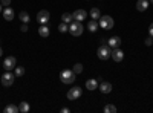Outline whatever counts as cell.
Here are the masks:
<instances>
[{"instance_id": "obj_1", "label": "cell", "mask_w": 153, "mask_h": 113, "mask_svg": "<svg viewBox=\"0 0 153 113\" xmlns=\"http://www.w3.org/2000/svg\"><path fill=\"white\" fill-rule=\"evenodd\" d=\"M76 78V73L74 70H69V69H65V70H61L60 72V80L61 83H65V84H72Z\"/></svg>"}, {"instance_id": "obj_2", "label": "cell", "mask_w": 153, "mask_h": 113, "mask_svg": "<svg viewBox=\"0 0 153 113\" xmlns=\"http://www.w3.org/2000/svg\"><path fill=\"white\" fill-rule=\"evenodd\" d=\"M98 24L103 29H106V31H109V29H112L113 28V24H115V21H113V18L110 17V16H101L100 17V21H98Z\"/></svg>"}, {"instance_id": "obj_3", "label": "cell", "mask_w": 153, "mask_h": 113, "mask_svg": "<svg viewBox=\"0 0 153 113\" xmlns=\"http://www.w3.org/2000/svg\"><path fill=\"white\" fill-rule=\"evenodd\" d=\"M110 54H112V49L107 46V43H106V44H101V46L98 47V51H97V55H98L100 60H107V58H110Z\"/></svg>"}, {"instance_id": "obj_4", "label": "cell", "mask_w": 153, "mask_h": 113, "mask_svg": "<svg viewBox=\"0 0 153 113\" xmlns=\"http://www.w3.org/2000/svg\"><path fill=\"white\" fill-rule=\"evenodd\" d=\"M83 31H84V28H83L81 21H76V20H74V21L71 23V26H69V32H71L74 37H78V35H81V34H83Z\"/></svg>"}, {"instance_id": "obj_5", "label": "cell", "mask_w": 153, "mask_h": 113, "mask_svg": "<svg viewBox=\"0 0 153 113\" xmlns=\"http://www.w3.org/2000/svg\"><path fill=\"white\" fill-rule=\"evenodd\" d=\"M14 80H16V75L11 73V70H6L3 73V77H2V84L5 87H11L12 84H14Z\"/></svg>"}, {"instance_id": "obj_6", "label": "cell", "mask_w": 153, "mask_h": 113, "mask_svg": "<svg viewBox=\"0 0 153 113\" xmlns=\"http://www.w3.org/2000/svg\"><path fill=\"white\" fill-rule=\"evenodd\" d=\"M83 90L81 87H72L71 90H68V99H71V101H75V99H78L81 96Z\"/></svg>"}, {"instance_id": "obj_7", "label": "cell", "mask_w": 153, "mask_h": 113, "mask_svg": "<svg viewBox=\"0 0 153 113\" xmlns=\"http://www.w3.org/2000/svg\"><path fill=\"white\" fill-rule=\"evenodd\" d=\"M49 18H51V16H49V12H48L46 9L40 11V12L37 14V21L40 23V24H46V23L49 21Z\"/></svg>"}, {"instance_id": "obj_8", "label": "cell", "mask_w": 153, "mask_h": 113, "mask_svg": "<svg viewBox=\"0 0 153 113\" xmlns=\"http://www.w3.org/2000/svg\"><path fill=\"white\" fill-rule=\"evenodd\" d=\"M110 57L113 58V61L121 63V61H123V58H124V52L121 51L120 47H115V49H112V54H110Z\"/></svg>"}, {"instance_id": "obj_9", "label": "cell", "mask_w": 153, "mask_h": 113, "mask_svg": "<svg viewBox=\"0 0 153 113\" xmlns=\"http://www.w3.org/2000/svg\"><path fill=\"white\" fill-rule=\"evenodd\" d=\"M16 64H17L16 57H6L5 58V63H3V67L6 70H12V69H16Z\"/></svg>"}, {"instance_id": "obj_10", "label": "cell", "mask_w": 153, "mask_h": 113, "mask_svg": "<svg viewBox=\"0 0 153 113\" xmlns=\"http://www.w3.org/2000/svg\"><path fill=\"white\" fill-rule=\"evenodd\" d=\"M72 17H74V20H76V21H83V20L87 17V12H86L84 9H76L74 14H72Z\"/></svg>"}, {"instance_id": "obj_11", "label": "cell", "mask_w": 153, "mask_h": 113, "mask_svg": "<svg viewBox=\"0 0 153 113\" xmlns=\"http://www.w3.org/2000/svg\"><path fill=\"white\" fill-rule=\"evenodd\" d=\"M107 46H109L110 49L120 47V46H121V38H120V37H112V38L107 40Z\"/></svg>"}, {"instance_id": "obj_12", "label": "cell", "mask_w": 153, "mask_h": 113, "mask_svg": "<svg viewBox=\"0 0 153 113\" xmlns=\"http://www.w3.org/2000/svg\"><path fill=\"white\" fill-rule=\"evenodd\" d=\"M14 11H12V8H9V6H6L5 9H3V18L6 20V21H11L12 18H14Z\"/></svg>"}, {"instance_id": "obj_13", "label": "cell", "mask_w": 153, "mask_h": 113, "mask_svg": "<svg viewBox=\"0 0 153 113\" xmlns=\"http://www.w3.org/2000/svg\"><path fill=\"white\" fill-rule=\"evenodd\" d=\"M98 81L97 80H94V78H91V80H87L86 81V87H87V90H97L98 89Z\"/></svg>"}, {"instance_id": "obj_14", "label": "cell", "mask_w": 153, "mask_h": 113, "mask_svg": "<svg viewBox=\"0 0 153 113\" xmlns=\"http://www.w3.org/2000/svg\"><path fill=\"white\" fill-rule=\"evenodd\" d=\"M100 90L103 92V93H110V90H112V84L109 83V81H103L100 84Z\"/></svg>"}, {"instance_id": "obj_15", "label": "cell", "mask_w": 153, "mask_h": 113, "mask_svg": "<svg viewBox=\"0 0 153 113\" xmlns=\"http://www.w3.org/2000/svg\"><path fill=\"white\" fill-rule=\"evenodd\" d=\"M149 0H138V3H136V9L138 11H141V12H144L147 8H149Z\"/></svg>"}, {"instance_id": "obj_16", "label": "cell", "mask_w": 153, "mask_h": 113, "mask_svg": "<svg viewBox=\"0 0 153 113\" xmlns=\"http://www.w3.org/2000/svg\"><path fill=\"white\" fill-rule=\"evenodd\" d=\"M38 34H40V37H43V38H48L49 34H51V31H49V28L46 26V24H42L40 29H38Z\"/></svg>"}, {"instance_id": "obj_17", "label": "cell", "mask_w": 153, "mask_h": 113, "mask_svg": "<svg viewBox=\"0 0 153 113\" xmlns=\"http://www.w3.org/2000/svg\"><path fill=\"white\" fill-rule=\"evenodd\" d=\"M91 17H92V20H100L101 12H100L98 8H92V9H91Z\"/></svg>"}, {"instance_id": "obj_18", "label": "cell", "mask_w": 153, "mask_h": 113, "mask_svg": "<svg viewBox=\"0 0 153 113\" xmlns=\"http://www.w3.org/2000/svg\"><path fill=\"white\" fill-rule=\"evenodd\" d=\"M19 112V107L16 104H8L5 107V113H17Z\"/></svg>"}, {"instance_id": "obj_19", "label": "cell", "mask_w": 153, "mask_h": 113, "mask_svg": "<svg viewBox=\"0 0 153 113\" xmlns=\"http://www.w3.org/2000/svg\"><path fill=\"white\" fill-rule=\"evenodd\" d=\"M98 26H100V24H98L97 20H91V21H89V24H87V28H89V31H91V32H95L98 29Z\"/></svg>"}, {"instance_id": "obj_20", "label": "cell", "mask_w": 153, "mask_h": 113, "mask_svg": "<svg viewBox=\"0 0 153 113\" xmlns=\"http://www.w3.org/2000/svg\"><path fill=\"white\" fill-rule=\"evenodd\" d=\"M19 18L23 21V23H29V14L26 11H22L20 14H19Z\"/></svg>"}, {"instance_id": "obj_21", "label": "cell", "mask_w": 153, "mask_h": 113, "mask_svg": "<svg viewBox=\"0 0 153 113\" xmlns=\"http://www.w3.org/2000/svg\"><path fill=\"white\" fill-rule=\"evenodd\" d=\"M29 109H31V107H29V104H28V103H25V101H23V103H20V106H19V112H22V113H28V112H29Z\"/></svg>"}, {"instance_id": "obj_22", "label": "cell", "mask_w": 153, "mask_h": 113, "mask_svg": "<svg viewBox=\"0 0 153 113\" xmlns=\"http://www.w3.org/2000/svg\"><path fill=\"white\" fill-rule=\"evenodd\" d=\"M61 20L65 21V23H72L74 21V17H72V14H69V12H65V14L61 16Z\"/></svg>"}, {"instance_id": "obj_23", "label": "cell", "mask_w": 153, "mask_h": 113, "mask_svg": "<svg viewBox=\"0 0 153 113\" xmlns=\"http://www.w3.org/2000/svg\"><path fill=\"white\" fill-rule=\"evenodd\" d=\"M115 112H117V107H115L113 104H107L104 107V113H115Z\"/></svg>"}, {"instance_id": "obj_24", "label": "cell", "mask_w": 153, "mask_h": 113, "mask_svg": "<svg viewBox=\"0 0 153 113\" xmlns=\"http://www.w3.org/2000/svg\"><path fill=\"white\" fill-rule=\"evenodd\" d=\"M72 70H74L76 75H78V73H81V72H83V64H80V63H76V64L72 67Z\"/></svg>"}, {"instance_id": "obj_25", "label": "cell", "mask_w": 153, "mask_h": 113, "mask_svg": "<svg viewBox=\"0 0 153 113\" xmlns=\"http://www.w3.org/2000/svg\"><path fill=\"white\" fill-rule=\"evenodd\" d=\"M14 75H16V77H23V75H25V69L16 66V72H14Z\"/></svg>"}, {"instance_id": "obj_26", "label": "cell", "mask_w": 153, "mask_h": 113, "mask_svg": "<svg viewBox=\"0 0 153 113\" xmlns=\"http://www.w3.org/2000/svg\"><path fill=\"white\" fill-rule=\"evenodd\" d=\"M58 31H60V32H66V31H69L68 23H65V21H63V23L60 24V26H58Z\"/></svg>"}, {"instance_id": "obj_27", "label": "cell", "mask_w": 153, "mask_h": 113, "mask_svg": "<svg viewBox=\"0 0 153 113\" xmlns=\"http://www.w3.org/2000/svg\"><path fill=\"white\" fill-rule=\"evenodd\" d=\"M146 46H152L153 44V37H149V38H146Z\"/></svg>"}, {"instance_id": "obj_28", "label": "cell", "mask_w": 153, "mask_h": 113, "mask_svg": "<svg viewBox=\"0 0 153 113\" xmlns=\"http://www.w3.org/2000/svg\"><path fill=\"white\" fill-rule=\"evenodd\" d=\"M28 29H29V28H28V24H26V23H25L23 26L20 28V31H22V32H28Z\"/></svg>"}, {"instance_id": "obj_29", "label": "cell", "mask_w": 153, "mask_h": 113, "mask_svg": "<svg viewBox=\"0 0 153 113\" xmlns=\"http://www.w3.org/2000/svg\"><path fill=\"white\" fill-rule=\"evenodd\" d=\"M9 3H11V0H2V5L3 6H9Z\"/></svg>"}, {"instance_id": "obj_30", "label": "cell", "mask_w": 153, "mask_h": 113, "mask_svg": "<svg viewBox=\"0 0 153 113\" xmlns=\"http://www.w3.org/2000/svg\"><path fill=\"white\" fill-rule=\"evenodd\" d=\"M149 34H150V37H153V23L150 24V28H149Z\"/></svg>"}, {"instance_id": "obj_31", "label": "cell", "mask_w": 153, "mask_h": 113, "mask_svg": "<svg viewBox=\"0 0 153 113\" xmlns=\"http://www.w3.org/2000/svg\"><path fill=\"white\" fill-rule=\"evenodd\" d=\"M61 113H69V109H66V107H63V109H61Z\"/></svg>"}, {"instance_id": "obj_32", "label": "cell", "mask_w": 153, "mask_h": 113, "mask_svg": "<svg viewBox=\"0 0 153 113\" xmlns=\"http://www.w3.org/2000/svg\"><path fill=\"white\" fill-rule=\"evenodd\" d=\"M3 55V49H2V46H0V57Z\"/></svg>"}, {"instance_id": "obj_33", "label": "cell", "mask_w": 153, "mask_h": 113, "mask_svg": "<svg viewBox=\"0 0 153 113\" xmlns=\"http://www.w3.org/2000/svg\"><path fill=\"white\" fill-rule=\"evenodd\" d=\"M0 12H2V5H0Z\"/></svg>"}, {"instance_id": "obj_34", "label": "cell", "mask_w": 153, "mask_h": 113, "mask_svg": "<svg viewBox=\"0 0 153 113\" xmlns=\"http://www.w3.org/2000/svg\"><path fill=\"white\" fill-rule=\"evenodd\" d=\"M150 2H152V5H153V0H150Z\"/></svg>"}]
</instances>
